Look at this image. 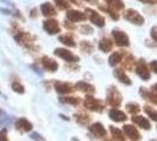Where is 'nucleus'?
<instances>
[{
  "label": "nucleus",
  "mask_w": 157,
  "mask_h": 141,
  "mask_svg": "<svg viewBox=\"0 0 157 141\" xmlns=\"http://www.w3.org/2000/svg\"><path fill=\"white\" fill-rule=\"evenodd\" d=\"M38 15H39L38 8H32V10H31V12H29V17L33 18V19H35V18H38Z\"/></svg>",
  "instance_id": "38"
},
{
  "label": "nucleus",
  "mask_w": 157,
  "mask_h": 141,
  "mask_svg": "<svg viewBox=\"0 0 157 141\" xmlns=\"http://www.w3.org/2000/svg\"><path fill=\"white\" fill-rule=\"evenodd\" d=\"M124 57V54L122 53V51H118V52H115L113 53L109 57V65L110 66H116L118 62L122 61V58Z\"/></svg>",
  "instance_id": "24"
},
{
  "label": "nucleus",
  "mask_w": 157,
  "mask_h": 141,
  "mask_svg": "<svg viewBox=\"0 0 157 141\" xmlns=\"http://www.w3.org/2000/svg\"><path fill=\"white\" fill-rule=\"evenodd\" d=\"M86 13H87L86 17H88L89 20L92 21L94 25H96L98 27L105 26V18H103L101 14H98L96 11H94L92 8H87V10H86Z\"/></svg>",
  "instance_id": "7"
},
{
  "label": "nucleus",
  "mask_w": 157,
  "mask_h": 141,
  "mask_svg": "<svg viewBox=\"0 0 157 141\" xmlns=\"http://www.w3.org/2000/svg\"><path fill=\"white\" fill-rule=\"evenodd\" d=\"M107 102L113 107H118L122 102V95L117 91V88L110 87L107 93Z\"/></svg>",
  "instance_id": "3"
},
{
  "label": "nucleus",
  "mask_w": 157,
  "mask_h": 141,
  "mask_svg": "<svg viewBox=\"0 0 157 141\" xmlns=\"http://www.w3.org/2000/svg\"><path fill=\"white\" fill-rule=\"evenodd\" d=\"M123 17H124V19L130 21L131 24H134V25H142V24H144V18L135 10L129 8V10L124 11Z\"/></svg>",
  "instance_id": "4"
},
{
  "label": "nucleus",
  "mask_w": 157,
  "mask_h": 141,
  "mask_svg": "<svg viewBox=\"0 0 157 141\" xmlns=\"http://www.w3.org/2000/svg\"><path fill=\"white\" fill-rule=\"evenodd\" d=\"M72 140H73V141H78V139H76V138H73Z\"/></svg>",
  "instance_id": "45"
},
{
  "label": "nucleus",
  "mask_w": 157,
  "mask_h": 141,
  "mask_svg": "<svg viewBox=\"0 0 157 141\" xmlns=\"http://www.w3.org/2000/svg\"><path fill=\"white\" fill-rule=\"evenodd\" d=\"M75 88H78V91L85 92V93H94L95 92V87L90 84L86 82V81H78L75 85Z\"/></svg>",
  "instance_id": "19"
},
{
  "label": "nucleus",
  "mask_w": 157,
  "mask_h": 141,
  "mask_svg": "<svg viewBox=\"0 0 157 141\" xmlns=\"http://www.w3.org/2000/svg\"><path fill=\"white\" fill-rule=\"evenodd\" d=\"M100 8L103 11V12H105V13H108L109 15L111 17V19H114V20H117L118 19V15L116 13H115V11H113V10H110L109 7H103V6H100Z\"/></svg>",
  "instance_id": "34"
},
{
  "label": "nucleus",
  "mask_w": 157,
  "mask_h": 141,
  "mask_svg": "<svg viewBox=\"0 0 157 141\" xmlns=\"http://www.w3.org/2000/svg\"><path fill=\"white\" fill-rule=\"evenodd\" d=\"M54 4L59 10H68L69 8V2L67 0H54Z\"/></svg>",
  "instance_id": "31"
},
{
  "label": "nucleus",
  "mask_w": 157,
  "mask_h": 141,
  "mask_svg": "<svg viewBox=\"0 0 157 141\" xmlns=\"http://www.w3.org/2000/svg\"><path fill=\"white\" fill-rule=\"evenodd\" d=\"M0 141H10L8 135H7L6 128H2V129L0 131Z\"/></svg>",
  "instance_id": "37"
},
{
  "label": "nucleus",
  "mask_w": 157,
  "mask_h": 141,
  "mask_svg": "<svg viewBox=\"0 0 157 141\" xmlns=\"http://www.w3.org/2000/svg\"><path fill=\"white\" fill-rule=\"evenodd\" d=\"M0 113H1V112H0Z\"/></svg>",
  "instance_id": "49"
},
{
  "label": "nucleus",
  "mask_w": 157,
  "mask_h": 141,
  "mask_svg": "<svg viewBox=\"0 0 157 141\" xmlns=\"http://www.w3.org/2000/svg\"><path fill=\"white\" fill-rule=\"evenodd\" d=\"M83 105L87 109L94 111V112H102L103 108H105L102 101L94 98V96H90V95H87V98L83 101Z\"/></svg>",
  "instance_id": "2"
},
{
  "label": "nucleus",
  "mask_w": 157,
  "mask_h": 141,
  "mask_svg": "<svg viewBox=\"0 0 157 141\" xmlns=\"http://www.w3.org/2000/svg\"><path fill=\"white\" fill-rule=\"evenodd\" d=\"M123 132H124V135H127L132 141H138L141 139V134L138 133V131L131 125H124L123 126Z\"/></svg>",
  "instance_id": "14"
},
{
  "label": "nucleus",
  "mask_w": 157,
  "mask_h": 141,
  "mask_svg": "<svg viewBox=\"0 0 157 141\" xmlns=\"http://www.w3.org/2000/svg\"><path fill=\"white\" fill-rule=\"evenodd\" d=\"M0 94H1V92H0Z\"/></svg>",
  "instance_id": "48"
},
{
  "label": "nucleus",
  "mask_w": 157,
  "mask_h": 141,
  "mask_svg": "<svg viewBox=\"0 0 157 141\" xmlns=\"http://www.w3.org/2000/svg\"><path fill=\"white\" fill-rule=\"evenodd\" d=\"M89 132H90L94 136H96V138H105V135H107L105 128L103 127V125L100 123V122H95V123L90 125V126H89Z\"/></svg>",
  "instance_id": "12"
},
{
  "label": "nucleus",
  "mask_w": 157,
  "mask_h": 141,
  "mask_svg": "<svg viewBox=\"0 0 157 141\" xmlns=\"http://www.w3.org/2000/svg\"><path fill=\"white\" fill-rule=\"evenodd\" d=\"M110 132H111V135H113V141H124L125 140L124 134H123L118 128L114 127V126H110Z\"/></svg>",
  "instance_id": "26"
},
{
  "label": "nucleus",
  "mask_w": 157,
  "mask_h": 141,
  "mask_svg": "<svg viewBox=\"0 0 157 141\" xmlns=\"http://www.w3.org/2000/svg\"><path fill=\"white\" fill-rule=\"evenodd\" d=\"M151 91H152L154 93H156V94H157V85H154V86L151 87Z\"/></svg>",
  "instance_id": "43"
},
{
  "label": "nucleus",
  "mask_w": 157,
  "mask_h": 141,
  "mask_svg": "<svg viewBox=\"0 0 157 141\" xmlns=\"http://www.w3.org/2000/svg\"><path fill=\"white\" fill-rule=\"evenodd\" d=\"M132 122L136 123L138 127L143 128V129H150V122L147 120L144 116L134 115V116H132Z\"/></svg>",
  "instance_id": "18"
},
{
  "label": "nucleus",
  "mask_w": 157,
  "mask_h": 141,
  "mask_svg": "<svg viewBox=\"0 0 157 141\" xmlns=\"http://www.w3.org/2000/svg\"><path fill=\"white\" fill-rule=\"evenodd\" d=\"M12 34H13L14 40L22 47H25L29 51H36L38 49V47L34 44L36 38L34 35H32L29 32H26L22 28H20L19 25L15 24V22L12 24Z\"/></svg>",
  "instance_id": "1"
},
{
  "label": "nucleus",
  "mask_w": 157,
  "mask_h": 141,
  "mask_svg": "<svg viewBox=\"0 0 157 141\" xmlns=\"http://www.w3.org/2000/svg\"><path fill=\"white\" fill-rule=\"evenodd\" d=\"M113 37H114V40L117 46H129V38L124 32H122L120 29H114Z\"/></svg>",
  "instance_id": "9"
},
{
  "label": "nucleus",
  "mask_w": 157,
  "mask_h": 141,
  "mask_svg": "<svg viewBox=\"0 0 157 141\" xmlns=\"http://www.w3.org/2000/svg\"><path fill=\"white\" fill-rule=\"evenodd\" d=\"M75 119H76V122L82 125V126H86L88 125V122L90 121V116L89 115L85 114V113H78V114H75Z\"/></svg>",
  "instance_id": "28"
},
{
  "label": "nucleus",
  "mask_w": 157,
  "mask_h": 141,
  "mask_svg": "<svg viewBox=\"0 0 157 141\" xmlns=\"http://www.w3.org/2000/svg\"><path fill=\"white\" fill-rule=\"evenodd\" d=\"M80 48H81V51L83 53H92L93 49H94V46H93L89 41H81Z\"/></svg>",
  "instance_id": "29"
},
{
  "label": "nucleus",
  "mask_w": 157,
  "mask_h": 141,
  "mask_svg": "<svg viewBox=\"0 0 157 141\" xmlns=\"http://www.w3.org/2000/svg\"><path fill=\"white\" fill-rule=\"evenodd\" d=\"M42 27H44V29L46 31L47 33L51 34V35L60 33V31H61L59 21L55 20V19H47V20H45L42 22Z\"/></svg>",
  "instance_id": "6"
},
{
  "label": "nucleus",
  "mask_w": 157,
  "mask_h": 141,
  "mask_svg": "<svg viewBox=\"0 0 157 141\" xmlns=\"http://www.w3.org/2000/svg\"><path fill=\"white\" fill-rule=\"evenodd\" d=\"M54 88L59 94H69L74 92V86L69 82H62V81H56L54 84Z\"/></svg>",
  "instance_id": "10"
},
{
  "label": "nucleus",
  "mask_w": 157,
  "mask_h": 141,
  "mask_svg": "<svg viewBox=\"0 0 157 141\" xmlns=\"http://www.w3.org/2000/svg\"><path fill=\"white\" fill-rule=\"evenodd\" d=\"M109 118L113 121H116V122H122V121L127 120V115L124 112L120 111L117 108H113L109 112Z\"/></svg>",
  "instance_id": "16"
},
{
  "label": "nucleus",
  "mask_w": 157,
  "mask_h": 141,
  "mask_svg": "<svg viewBox=\"0 0 157 141\" xmlns=\"http://www.w3.org/2000/svg\"><path fill=\"white\" fill-rule=\"evenodd\" d=\"M127 109H128V112L131 113V114H137L138 112H140V106H138L137 104H128L127 105Z\"/></svg>",
  "instance_id": "33"
},
{
  "label": "nucleus",
  "mask_w": 157,
  "mask_h": 141,
  "mask_svg": "<svg viewBox=\"0 0 157 141\" xmlns=\"http://www.w3.org/2000/svg\"><path fill=\"white\" fill-rule=\"evenodd\" d=\"M59 41L61 44H63L68 47H75L76 46V42L74 40L72 34H62L59 37Z\"/></svg>",
  "instance_id": "20"
},
{
  "label": "nucleus",
  "mask_w": 157,
  "mask_h": 141,
  "mask_svg": "<svg viewBox=\"0 0 157 141\" xmlns=\"http://www.w3.org/2000/svg\"><path fill=\"white\" fill-rule=\"evenodd\" d=\"M141 95L143 96L144 99H148V100H150L152 104L157 105V94L154 93L152 91H147V89H144V88H141Z\"/></svg>",
  "instance_id": "25"
},
{
  "label": "nucleus",
  "mask_w": 157,
  "mask_h": 141,
  "mask_svg": "<svg viewBox=\"0 0 157 141\" xmlns=\"http://www.w3.org/2000/svg\"><path fill=\"white\" fill-rule=\"evenodd\" d=\"M40 141H44V140H40Z\"/></svg>",
  "instance_id": "47"
},
{
  "label": "nucleus",
  "mask_w": 157,
  "mask_h": 141,
  "mask_svg": "<svg viewBox=\"0 0 157 141\" xmlns=\"http://www.w3.org/2000/svg\"><path fill=\"white\" fill-rule=\"evenodd\" d=\"M86 2H88V4H93V5H94V4H98V0H85Z\"/></svg>",
  "instance_id": "41"
},
{
  "label": "nucleus",
  "mask_w": 157,
  "mask_h": 141,
  "mask_svg": "<svg viewBox=\"0 0 157 141\" xmlns=\"http://www.w3.org/2000/svg\"><path fill=\"white\" fill-rule=\"evenodd\" d=\"M135 64V60H134V58L131 57V55H128L127 58H125V62H124V67L128 68V69H130L132 67V65Z\"/></svg>",
  "instance_id": "35"
},
{
  "label": "nucleus",
  "mask_w": 157,
  "mask_h": 141,
  "mask_svg": "<svg viewBox=\"0 0 157 141\" xmlns=\"http://www.w3.org/2000/svg\"><path fill=\"white\" fill-rule=\"evenodd\" d=\"M114 75H115L122 84H124V85H131V80L129 79V76L125 74V72L123 69H115Z\"/></svg>",
  "instance_id": "21"
},
{
  "label": "nucleus",
  "mask_w": 157,
  "mask_h": 141,
  "mask_svg": "<svg viewBox=\"0 0 157 141\" xmlns=\"http://www.w3.org/2000/svg\"><path fill=\"white\" fill-rule=\"evenodd\" d=\"M144 111H145V113L149 115L152 120L157 122V112L154 109V108L149 107V106H145V107H144Z\"/></svg>",
  "instance_id": "32"
},
{
  "label": "nucleus",
  "mask_w": 157,
  "mask_h": 141,
  "mask_svg": "<svg viewBox=\"0 0 157 141\" xmlns=\"http://www.w3.org/2000/svg\"><path fill=\"white\" fill-rule=\"evenodd\" d=\"M54 54H55L56 57L61 58V59H63L65 61H67V62H78V61L80 60L78 55L73 54L71 51H68V49H66V48H55Z\"/></svg>",
  "instance_id": "5"
},
{
  "label": "nucleus",
  "mask_w": 157,
  "mask_h": 141,
  "mask_svg": "<svg viewBox=\"0 0 157 141\" xmlns=\"http://www.w3.org/2000/svg\"><path fill=\"white\" fill-rule=\"evenodd\" d=\"M151 141H157V140H151Z\"/></svg>",
  "instance_id": "46"
},
{
  "label": "nucleus",
  "mask_w": 157,
  "mask_h": 141,
  "mask_svg": "<svg viewBox=\"0 0 157 141\" xmlns=\"http://www.w3.org/2000/svg\"><path fill=\"white\" fill-rule=\"evenodd\" d=\"M12 89H13L15 93H18V94H24L25 93V87L20 84L19 81H13L12 82Z\"/></svg>",
  "instance_id": "30"
},
{
  "label": "nucleus",
  "mask_w": 157,
  "mask_h": 141,
  "mask_svg": "<svg viewBox=\"0 0 157 141\" xmlns=\"http://www.w3.org/2000/svg\"><path fill=\"white\" fill-rule=\"evenodd\" d=\"M40 11H41V14L45 15V17H54V15H56V10L51 2H44L40 7Z\"/></svg>",
  "instance_id": "17"
},
{
  "label": "nucleus",
  "mask_w": 157,
  "mask_h": 141,
  "mask_svg": "<svg viewBox=\"0 0 157 141\" xmlns=\"http://www.w3.org/2000/svg\"><path fill=\"white\" fill-rule=\"evenodd\" d=\"M67 1L72 2V4H74V5H78V0H67Z\"/></svg>",
  "instance_id": "44"
},
{
  "label": "nucleus",
  "mask_w": 157,
  "mask_h": 141,
  "mask_svg": "<svg viewBox=\"0 0 157 141\" xmlns=\"http://www.w3.org/2000/svg\"><path fill=\"white\" fill-rule=\"evenodd\" d=\"M141 1H143V2H150V4H155V2H157V0H141Z\"/></svg>",
  "instance_id": "42"
},
{
  "label": "nucleus",
  "mask_w": 157,
  "mask_h": 141,
  "mask_svg": "<svg viewBox=\"0 0 157 141\" xmlns=\"http://www.w3.org/2000/svg\"><path fill=\"white\" fill-rule=\"evenodd\" d=\"M98 48L102 51V52H109L111 51V48H113V42H111L108 38H102L100 42H98Z\"/></svg>",
  "instance_id": "23"
},
{
  "label": "nucleus",
  "mask_w": 157,
  "mask_h": 141,
  "mask_svg": "<svg viewBox=\"0 0 157 141\" xmlns=\"http://www.w3.org/2000/svg\"><path fill=\"white\" fill-rule=\"evenodd\" d=\"M136 73L143 80H149L150 79V72L147 67V65L142 60L138 61V64L136 65Z\"/></svg>",
  "instance_id": "13"
},
{
  "label": "nucleus",
  "mask_w": 157,
  "mask_h": 141,
  "mask_svg": "<svg viewBox=\"0 0 157 141\" xmlns=\"http://www.w3.org/2000/svg\"><path fill=\"white\" fill-rule=\"evenodd\" d=\"M151 37L155 41H157V26L151 29Z\"/></svg>",
  "instance_id": "39"
},
{
  "label": "nucleus",
  "mask_w": 157,
  "mask_h": 141,
  "mask_svg": "<svg viewBox=\"0 0 157 141\" xmlns=\"http://www.w3.org/2000/svg\"><path fill=\"white\" fill-rule=\"evenodd\" d=\"M41 65H42V67L45 68L46 71L48 72H56L58 71V68H59V64L56 62L55 60H53L51 58H48V57H42L41 58Z\"/></svg>",
  "instance_id": "11"
},
{
  "label": "nucleus",
  "mask_w": 157,
  "mask_h": 141,
  "mask_svg": "<svg viewBox=\"0 0 157 141\" xmlns=\"http://www.w3.org/2000/svg\"><path fill=\"white\" fill-rule=\"evenodd\" d=\"M80 31H81V33H83V34L93 33V28L90 26H88V25H82V26L80 27Z\"/></svg>",
  "instance_id": "36"
},
{
  "label": "nucleus",
  "mask_w": 157,
  "mask_h": 141,
  "mask_svg": "<svg viewBox=\"0 0 157 141\" xmlns=\"http://www.w3.org/2000/svg\"><path fill=\"white\" fill-rule=\"evenodd\" d=\"M67 19L71 22H78V21H85L87 19V17H86V14H83L80 11L71 10L67 12Z\"/></svg>",
  "instance_id": "15"
},
{
  "label": "nucleus",
  "mask_w": 157,
  "mask_h": 141,
  "mask_svg": "<svg viewBox=\"0 0 157 141\" xmlns=\"http://www.w3.org/2000/svg\"><path fill=\"white\" fill-rule=\"evenodd\" d=\"M14 127L17 131H19L21 133H26V132H31L33 129V123L31 121H28L26 118H19L15 121Z\"/></svg>",
  "instance_id": "8"
},
{
  "label": "nucleus",
  "mask_w": 157,
  "mask_h": 141,
  "mask_svg": "<svg viewBox=\"0 0 157 141\" xmlns=\"http://www.w3.org/2000/svg\"><path fill=\"white\" fill-rule=\"evenodd\" d=\"M105 2L113 11H120V10H123V7H124V4L122 0H105Z\"/></svg>",
  "instance_id": "22"
},
{
  "label": "nucleus",
  "mask_w": 157,
  "mask_h": 141,
  "mask_svg": "<svg viewBox=\"0 0 157 141\" xmlns=\"http://www.w3.org/2000/svg\"><path fill=\"white\" fill-rule=\"evenodd\" d=\"M150 67H151V69L155 72V73H157V60H155V61H152V62H151Z\"/></svg>",
  "instance_id": "40"
},
{
  "label": "nucleus",
  "mask_w": 157,
  "mask_h": 141,
  "mask_svg": "<svg viewBox=\"0 0 157 141\" xmlns=\"http://www.w3.org/2000/svg\"><path fill=\"white\" fill-rule=\"evenodd\" d=\"M60 102L67 104V105H72V106H78V104H80V98H75V96H61L60 98Z\"/></svg>",
  "instance_id": "27"
}]
</instances>
